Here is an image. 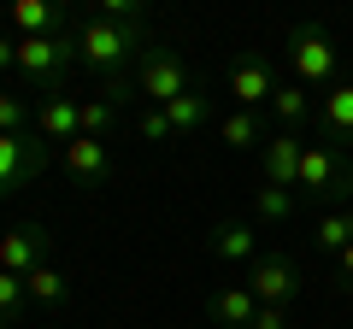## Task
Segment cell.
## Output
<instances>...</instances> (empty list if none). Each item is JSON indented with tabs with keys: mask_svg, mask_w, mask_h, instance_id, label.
Returning <instances> with one entry per match:
<instances>
[{
	"mask_svg": "<svg viewBox=\"0 0 353 329\" xmlns=\"http://www.w3.org/2000/svg\"><path fill=\"white\" fill-rule=\"evenodd\" d=\"M148 47H153L148 18H136V24H112L101 12L77 18V59H83V71L101 76V83H130V71L141 65Z\"/></svg>",
	"mask_w": 353,
	"mask_h": 329,
	"instance_id": "obj_1",
	"label": "cell"
},
{
	"mask_svg": "<svg viewBox=\"0 0 353 329\" xmlns=\"http://www.w3.org/2000/svg\"><path fill=\"white\" fill-rule=\"evenodd\" d=\"M77 24L59 30V36H24L18 41V83L36 89L41 100L48 94H65V76L77 71Z\"/></svg>",
	"mask_w": 353,
	"mask_h": 329,
	"instance_id": "obj_2",
	"label": "cell"
},
{
	"mask_svg": "<svg viewBox=\"0 0 353 329\" xmlns=\"http://www.w3.org/2000/svg\"><path fill=\"white\" fill-rule=\"evenodd\" d=\"M294 194H301V200H318L324 212H336V206L353 200V159L341 153V141H306Z\"/></svg>",
	"mask_w": 353,
	"mask_h": 329,
	"instance_id": "obj_3",
	"label": "cell"
},
{
	"mask_svg": "<svg viewBox=\"0 0 353 329\" xmlns=\"http://www.w3.org/2000/svg\"><path fill=\"white\" fill-rule=\"evenodd\" d=\"M289 65H294V83L301 89H336V71H341V47L324 24H294L289 30Z\"/></svg>",
	"mask_w": 353,
	"mask_h": 329,
	"instance_id": "obj_4",
	"label": "cell"
},
{
	"mask_svg": "<svg viewBox=\"0 0 353 329\" xmlns=\"http://www.w3.org/2000/svg\"><path fill=\"white\" fill-rule=\"evenodd\" d=\"M48 164H53V147L36 136V129H24V136H0V200L18 194V189H30Z\"/></svg>",
	"mask_w": 353,
	"mask_h": 329,
	"instance_id": "obj_5",
	"label": "cell"
},
{
	"mask_svg": "<svg viewBox=\"0 0 353 329\" xmlns=\"http://www.w3.org/2000/svg\"><path fill=\"white\" fill-rule=\"evenodd\" d=\"M136 89L148 94L153 106H171L176 94H189L194 83H189V65H183V53L153 41V47L141 53V65H136Z\"/></svg>",
	"mask_w": 353,
	"mask_h": 329,
	"instance_id": "obj_6",
	"label": "cell"
},
{
	"mask_svg": "<svg viewBox=\"0 0 353 329\" xmlns=\"http://www.w3.org/2000/svg\"><path fill=\"white\" fill-rule=\"evenodd\" d=\"M301 288H306V277H301V265L289 253H259L248 265V294L259 306H294Z\"/></svg>",
	"mask_w": 353,
	"mask_h": 329,
	"instance_id": "obj_7",
	"label": "cell"
},
{
	"mask_svg": "<svg viewBox=\"0 0 353 329\" xmlns=\"http://www.w3.org/2000/svg\"><path fill=\"white\" fill-rule=\"evenodd\" d=\"M53 253V235L48 224H12V229H0V270H12V277H30L36 265H48Z\"/></svg>",
	"mask_w": 353,
	"mask_h": 329,
	"instance_id": "obj_8",
	"label": "cell"
},
{
	"mask_svg": "<svg viewBox=\"0 0 353 329\" xmlns=\"http://www.w3.org/2000/svg\"><path fill=\"white\" fill-rule=\"evenodd\" d=\"M230 94H236L241 112H259V106L277 94V65H271V53H241V59L230 65Z\"/></svg>",
	"mask_w": 353,
	"mask_h": 329,
	"instance_id": "obj_9",
	"label": "cell"
},
{
	"mask_svg": "<svg viewBox=\"0 0 353 329\" xmlns=\"http://www.w3.org/2000/svg\"><path fill=\"white\" fill-rule=\"evenodd\" d=\"M301 159H306L301 129L265 136V147H259V182H271V189H294V182H301Z\"/></svg>",
	"mask_w": 353,
	"mask_h": 329,
	"instance_id": "obj_10",
	"label": "cell"
},
{
	"mask_svg": "<svg viewBox=\"0 0 353 329\" xmlns=\"http://www.w3.org/2000/svg\"><path fill=\"white\" fill-rule=\"evenodd\" d=\"M36 136L41 141H65L71 147L77 136H83V94H48V100H36Z\"/></svg>",
	"mask_w": 353,
	"mask_h": 329,
	"instance_id": "obj_11",
	"label": "cell"
},
{
	"mask_svg": "<svg viewBox=\"0 0 353 329\" xmlns=\"http://www.w3.org/2000/svg\"><path fill=\"white\" fill-rule=\"evenodd\" d=\"M59 164H65V177H77V182H106L112 177V147L94 141V136H77L71 147H59Z\"/></svg>",
	"mask_w": 353,
	"mask_h": 329,
	"instance_id": "obj_12",
	"label": "cell"
},
{
	"mask_svg": "<svg viewBox=\"0 0 353 329\" xmlns=\"http://www.w3.org/2000/svg\"><path fill=\"white\" fill-rule=\"evenodd\" d=\"M206 312H212L218 329H253V317H259V300L248 294V282H218L212 300H206Z\"/></svg>",
	"mask_w": 353,
	"mask_h": 329,
	"instance_id": "obj_13",
	"label": "cell"
},
{
	"mask_svg": "<svg viewBox=\"0 0 353 329\" xmlns=\"http://www.w3.org/2000/svg\"><path fill=\"white\" fill-rule=\"evenodd\" d=\"M12 30H18V41L59 36V30H71V6H59V0H12Z\"/></svg>",
	"mask_w": 353,
	"mask_h": 329,
	"instance_id": "obj_14",
	"label": "cell"
},
{
	"mask_svg": "<svg viewBox=\"0 0 353 329\" xmlns=\"http://www.w3.org/2000/svg\"><path fill=\"white\" fill-rule=\"evenodd\" d=\"M212 253L224 259V265H253V259H259V229H253L248 217H224V224L212 229Z\"/></svg>",
	"mask_w": 353,
	"mask_h": 329,
	"instance_id": "obj_15",
	"label": "cell"
},
{
	"mask_svg": "<svg viewBox=\"0 0 353 329\" xmlns=\"http://www.w3.org/2000/svg\"><path fill=\"white\" fill-rule=\"evenodd\" d=\"M318 141H353V83H336L318 100Z\"/></svg>",
	"mask_w": 353,
	"mask_h": 329,
	"instance_id": "obj_16",
	"label": "cell"
},
{
	"mask_svg": "<svg viewBox=\"0 0 353 329\" xmlns=\"http://www.w3.org/2000/svg\"><path fill=\"white\" fill-rule=\"evenodd\" d=\"M165 118H171V136H194V129L212 124V100H206V89H189V94H176L171 106H159Z\"/></svg>",
	"mask_w": 353,
	"mask_h": 329,
	"instance_id": "obj_17",
	"label": "cell"
},
{
	"mask_svg": "<svg viewBox=\"0 0 353 329\" xmlns=\"http://www.w3.org/2000/svg\"><path fill=\"white\" fill-rule=\"evenodd\" d=\"M218 141L224 147H236V153H259L265 147V124H259V112H224L218 118Z\"/></svg>",
	"mask_w": 353,
	"mask_h": 329,
	"instance_id": "obj_18",
	"label": "cell"
},
{
	"mask_svg": "<svg viewBox=\"0 0 353 329\" xmlns=\"http://www.w3.org/2000/svg\"><path fill=\"white\" fill-rule=\"evenodd\" d=\"M347 241H353V212H347V206H336V212H318V224H312V247H318V253L336 259Z\"/></svg>",
	"mask_w": 353,
	"mask_h": 329,
	"instance_id": "obj_19",
	"label": "cell"
},
{
	"mask_svg": "<svg viewBox=\"0 0 353 329\" xmlns=\"http://www.w3.org/2000/svg\"><path fill=\"white\" fill-rule=\"evenodd\" d=\"M24 288H30V300H36V306H65V300H71V277H65V270L53 265V259L30 270V277H24Z\"/></svg>",
	"mask_w": 353,
	"mask_h": 329,
	"instance_id": "obj_20",
	"label": "cell"
},
{
	"mask_svg": "<svg viewBox=\"0 0 353 329\" xmlns=\"http://www.w3.org/2000/svg\"><path fill=\"white\" fill-rule=\"evenodd\" d=\"M294 206H301V194H294V189H271V182L253 189V217H259V224H289Z\"/></svg>",
	"mask_w": 353,
	"mask_h": 329,
	"instance_id": "obj_21",
	"label": "cell"
},
{
	"mask_svg": "<svg viewBox=\"0 0 353 329\" xmlns=\"http://www.w3.org/2000/svg\"><path fill=\"white\" fill-rule=\"evenodd\" d=\"M271 112L283 118V129H301L306 118H312V94L289 76V83H277V94H271Z\"/></svg>",
	"mask_w": 353,
	"mask_h": 329,
	"instance_id": "obj_22",
	"label": "cell"
},
{
	"mask_svg": "<svg viewBox=\"0 0 353 329\" xmlns=\"http://www.w3.org/2000/svg\"><path fill=\"white\" fill-rule=\"evenodd\" d=\"M30 312V288L24 277H12V270H0V329H18Z\"/></svg>",
	"mask_w": 353,
	"mask_h": 329,
	"instance_id": "obj_23",
	"label": "cell"
},
{
	"mask_svg": "<svg viewBox=\"0 0 353 329\" xmlns=\"http://www.w3.org/2000/svg\"><path fill=\"white\" fill-rule=\"evenodd\" d=\"M112 124H118V106L106 100V94H83V136L106 141V136H112Z\"/></svg>",
	"mask_w": 353,
	"mask_h": 329,
	"instance_id": "obj_24",
	"label": "cell"
},
{
	"mask_svg": "<svg viewBox=\"0 0 353 329\" xmlns=\"http://www.w3.org/2000/svg\"><path fill=\"white\" fill-rule=\"evenodd\" d=\"M30 118H36V112L24 106V94H12L6 83H0V136H24Z\"/></svg>",
	"mask_w": 353,
	"mask_h": 329,
	"instance_id": "obj_25",
	"label": "cell"
},
{
	"mask_svg": "<svg viewBox=\"0 0 353 329\" xmlns=\"http://www.w3.org/2000/svg\"><path fill=\"white\" fill-rule=\"evenodd\" d=\"M141 136H148V141H176V136H171V118H165L159 106H148V112H141Z\"/></svg>",
	"mask_w": 353,
	"mask_h": 329,
	"instance_id": "obj_26",
	"label": "cell"
},
{
	"mask_svg": "<svg viewBox=\"0 0 353 329\" xmlns=\"http://www.w3.org/2000/svg\"><path fill=\"white\" fill-rule=\"evenodd\" d=\"M336 288H341V294H353V241L336 253Z\"/></svg>",
	"mask_w": 353,
	"mask_h": 329,
	"instance_id": "obj_27",
	"label": "cell"
},
{
	"mask_svg": "<svg viewBox=\"0 0 353 329\" xmlns=\"http://www.w3.org/2000/svg\"><path fill=\"white\" fill-rule=\"evenodd\" d=\"M253 329H289V306H259Z\"/></svg>",
	"mask_w": 353,
	"mask_h": 329,
	"instance_id": "obj_28",
	"label": "cell"
},
{
	"mask_svg": "<svg viewBox=\"0 0 353 329\" xmlns=\"http://www.w3.org/2000/svg\"><path fill=\"white\" fill-rule=\"evenodd\" d=\"M0 71H18V41L0 36Z\"/></svg>",
	"mask_w": 353,
	"mask_h": 329,
	"instance_id": "obj_29",
	"label": "cell"
}]
</instances>
